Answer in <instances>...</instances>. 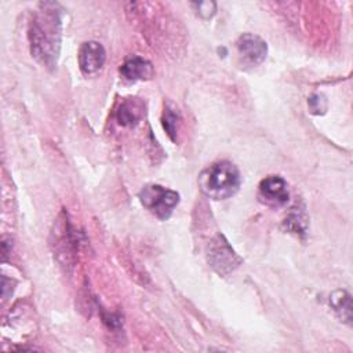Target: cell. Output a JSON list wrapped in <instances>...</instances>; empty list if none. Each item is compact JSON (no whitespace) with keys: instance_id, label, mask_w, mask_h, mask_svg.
<instances>
[{"instance_id":"8","label":"cell","mask_w":353,"mask_h":353,"mask_svg":"<svg viewBox=\"0 0 353 353\" xmlns=\"http://www.w3.org/2000/svg\"><path fill=\"white\" fill-rule=\"evenodd\" d=\"M153 73L152 63L141 57H131L125 59V62L120 68V74L127 81H139V80H148L150 79Z\"/></svg>"},{"instance_id":"3","label":"cell","mask_w":353,"mask_h":353,"mask_svg":"<svg viewBox=\"0 0 353 353\" xmlns=\"http://www.w3.org/2000/svg\"><path fill=\"white\" fill-rule=\"evenodd\" d=\"M139 200L154 216L165 221L179 203V194L175 190L160 185H148L139 193Z\"/></svg>"},{"instance_id":"14","label":"cell","mask_w":353,"mask_h":353,"mask_svg":"<svg viewBox=\"0 0 353 353\" xmlns=\"http://www.w3.org/2000/svg\"><path fill=\"white\" fill-rule=\"evenodd\" d=\"M193 6L197 7V12L203 18H211L215 14V8H216V4L214 1H200V3H194Z\"/></svg>"},{"instance_id":"1","label":"cell","mask_w":353,"mask_h":353,"mask_svg":"<svg viewBox=\"0 0 353 353\" xmlns=\"http://www.w3.org/2000/svg\"><path fill=\"white\" fill-rule=\"evenodd\" d=\"M40 7L29 28L30 51L39 62L54 68L59 54L61 15L55 3H41Z\"/></svg>"},{"instance_id":"11","label":"cell","mask_w":353,"mask_h":353,"mask_svg":"<svg viewBox=\"0 0 353 353\" xmlns=\"http://www.w3.org/2000/svg\"><path fill=\"white\" fill-rule=\"evenodd\" d=\"M163 127L165 130V132L168 134V137L172 139V141H176V132H178V125H179V121H181V116H179V112L167 105L164 108V113H163Z\"/></svg>"},{"instance_id":"12","label":"cell","mask_w":353,"mask_h":353,"mask_svg":"<svg viewBox=\"0 0 353 353\" xmlns=\"http://www.w3.org/2000/svg\"><path fill=\"white\" fill-rule=\"evenodd\" d=\"M284 225L288 228V230L294 233H305L306 229V219L299 212H292L284 222Z\"/></svg>"},{"instance_id":"9","label":"cell","mask_w":353,"mask_h":353,"mask_svg":"<svg viewBox=\"0 0 353 353\" xmlns=\"http://www.w3.org/2000/svg\"><path fill=\"white\" fill-rule=\"evenodd\" d=\"M142 105L137 101H125L117 110V120L121 125H135L142 117Z\"/></svg>"},{"instance_id":"7","label":"cell","mask_w":353,"mask_h":353,"mask_svg":"<svg viewBox=\"0 0 353 353\" xmlns=\"http://www.w3.org/2000/svg\"><path fill=\"white\" fill-rule=\"evenodd\" d=\"M285 181L279 175H269L259 183V200L270 207H280L288 201Z\"/></svg>"},{"instance_id":"10","label":"cell","mask_w":353,"mask_h":353,"mask_svg":"<svg viewBox=\"0 0 353 353\" xmlns=\"http://www.w3.org/2000/svg\"><path fill=\"white\" fill-rule=\"evenodd\" d=\"M330 305L334 307L335 313L342 319V321H346L350 324L352 321V302H350V295L343 291L338 290L331 294L330 296Z\"/></svg>"},{"instance_id":"6","label":"cell","mask_w":353,"mask_h":353,"mask_svg":"<svg viewBox=\"0 0 353 353\" xmlns=\"http://www.w3.org/2000/svg\"><path fill=\"white\" fill-rule=\"evenodd\" d=\"M106 52L101 43L85 41L79 50V66L87 76H94L101 72L105 65Z\"/></svg>"},{"instance_id":"13","label":"cell","mask_w":353,"mask_h":353,"mask_svg":"<svg viewBox=\"0 0 353 353\" xmlns=\"http://www.w3.org/2000/svg\"><path fill=\"white\" fill-rule=\"evenodd\" d=\"M307 105H309V108H310V112L312 113H314V114H323L324 112H325V109H327V101H325V98L323 97V95H320V94H314V95H312L310 98H309V101H307Z\"/></svg>"},{"instance_id":"5","label":"cell","mask_w":353,"mask_h":353,"mask_svg":"<svg viewBox=\"0 0 353 353\" xmlns=\"http://www.w3.org/2000/svg\"><path fill=\"white\" fill-rule=\"evenodd\" d=\"M237 54L241 65L255 68L262 63L268 54L266 41L252 33H245L237 40Z\"/></svg>"},{"instance_id":"2","label":"cell","mask_w":353,"mask_h":353,"mask_svg":"<svg viewBox=\"0 0 353 353\" xmlns=\"http://www.w3.org/2000/svg\"><path fill=\"white\" fill-rule=\"evenodd\" d=\"M239 168L230 161H219L205 168L199 176L201 192L214 200H225L236 194L240 188Z\"/></svg>"},{"instance_id":"4","label":"cell","mask_w":353,"mask_h":353,"mask_svg":"<svg viewBox=\"0 0 353 353\" xmlns=\"http://www.w3.org/2000/svg\"><path fill=\"white\" fill-rule=\"evenodd\" d=\"M207 258L210 266L221 276L233 272L241 262L240 256L233 251V248L229 245L228 240L222 234H218L210 243Z\"/></svg>"}]
</instances>
